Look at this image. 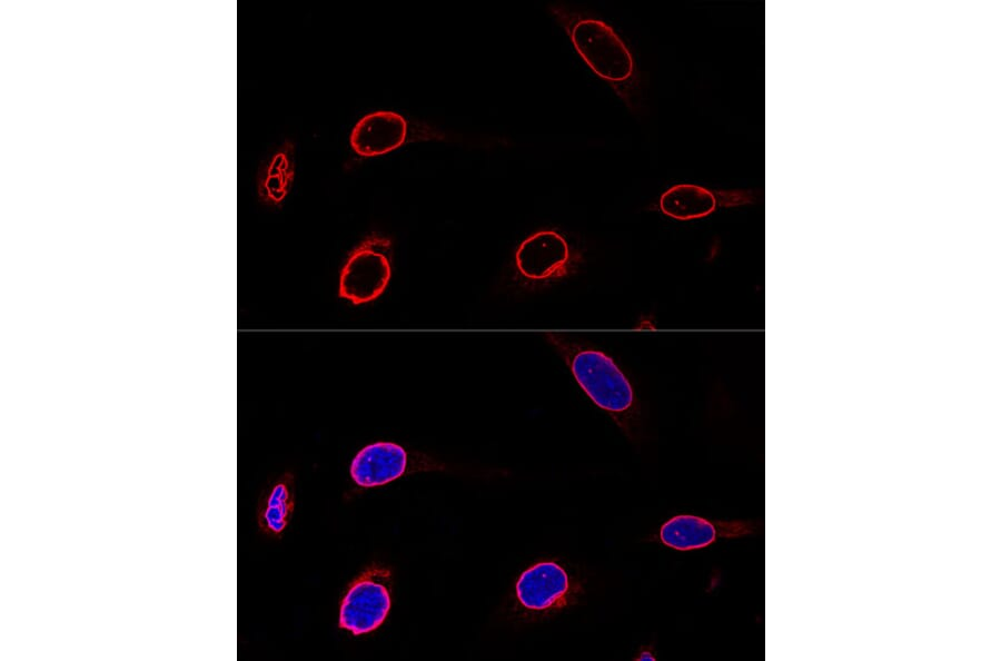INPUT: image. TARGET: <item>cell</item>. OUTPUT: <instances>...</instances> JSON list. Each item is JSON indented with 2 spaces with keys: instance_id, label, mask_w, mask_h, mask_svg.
Masks as SVG:
<instances>
[{
  "instance_id": "obj_6",
  "label": "cell",
  "mask_w": 1001,
  "mask_h": 661,
  "mask_svg": "<svg viewBox=\"0 0 1001 661\" xmlns=\"http://www.w3.org/2000/svg\"><path fill=\"white\" fill-rule=\"evenodd\" d=\"M741 521H708L694 515H677L663 524L661 541L675 550L687 551L710 545L718 537L740 536L750 532Z\"/></svg>"
},
{
  "instance_id": "obj_7",
  "label": "cell",
  "mask_w": 1001,
  "mask_h": 661,
  "mask_svg": "<svg viewBox=\"0 0 1001 661\" xmlns=\"http://www.w3.org/2000/svg\"><path fill=\"white\" fill-rule=\"evenodd\" d=\"M407 136V122L394 111H375L364 116L354 127L350 146L360 156H377L402 146Z\"/></svg>"
},
{
  "instance_id": "obj_1",
  "label": "cell",
  "mask_w": 1001,
  "mask_h": 661,
  "mask_svg": "<svg viewBox=\"0 0 1001 661\" xmlns=\"http://www.w3.org/2000/svg\"><path fill=\"white\" fill-rule=\"evenodd\" d=\"M549 9L583 60L598 77L611 83L624 82L632 77V53L611 26L562 4H552Z\"/></svg>"
},
{
  "instance_id": "obj_9",
  "label": "cell",
  "mask_w": 1001,
  "mask_h": 661,
  "mask_svg": "<svg viewBox=\"0 0 1001 661\" xmlns=\"http://www.w3.org/2000/svg\"><path fill=\"white\" fill-rule=\"evenodd\" d=\"M565 570L555 562H539L522 573L516 583L519 602L531 610H545L556 604L568 591Z\"/></svg>"
},
{
  "instance_id": "obj_2",
  "label": "cell",
  "mask_w": 1001,
  "mask_h": 661,
  "mask_svg": "<svg viewBox=\"0 0 1001 661\" xmlns=\"http://www.w3.org/2000/svg\"><path fill=\"white\" fill-rule=\"evenodd\" d=\"M547 341L557 349L571 368L575 379L589 398L601 408L622 413L633 403V388L606 354L582 348L557 333H547Z\"/></svg>"
},
{
  "instance_id": "obj_10",
  "label": "cell",
  "mask_w": 1001,
  "mask_h": 661,
  "mask_svg": "<svg viewBox=\"0 0 1001 661\" xmlns=\"http://www.w3.org/2000/svg\"><path fill=\"white\" fill-rule=\"evenodd\" d=\"M716 206L717 199L713 191L692 184L675 185L660 199V208L665 215L682 220L707 216Z\"/></svg>"
},
{
  "instance_id": "obj_4",
  "label": "cell",
  "mask_w": 1001,
  "mask_h": 661,
  "mask_svg": "<svg viewBox=\"0 0 1001 661\" xmlns=\"http://www.w3.org/2000/svg\"><path fill=\"white\" fill-rule=\"evenodd\" d=\"M389 571L377 566L361 573L344 596L339 627L363 634L378 628L390 608Z\"/></svg>"
},
{
  "instance_id": "obj_5",
  "label": "cell",
  "mask_w": 1001,
  "mask_h": 661,
  "mask_svg": "<svg viewBox=\"0 0 1001 661\" xmlns=\"http://www.w3.org/2000/svg\"><path fill=\"white\" fill-rule=\"evenodd\" d=\"M569 260L566 239L555 230H539L522 241L515 254L518 272L526 278L544 280L562 273Z\"/></svg>"
},
{
  "instance_id": "obj_3",
  "label": "cell",
  "mask_w": 1001,
  "mask_h": 661,
  "mask_svg": "<svg viewBox=\"0 0 1001 661\" xmlns=\"http://www.w3.org/2000/svg\"><path fill=\"white\" fill-rule=\"evenodd\" d=\"M390 241L373 236L364 240L346 260L339 279V296L353 304L377 298L390 279Z\"/></svg>"
},
{
  "instance_id": "obj_8",
  "label": "cell",
  "mask_w": 1001,
  "mask_h": 661,
  "mask_svg": "<svg viewBox=\"0 0 1001 661\" xmlns=\"http://www.w3.org/2000/svg\"><path fill=\"white\" fill-rule=\"evenodd\" d=\"M406 464L407 454L402 446L378 442L358 452L351 462L350 475L360 486H376L399 477Z\"/></svg>"
},
{
  "instance_id": "obj_11",
  "label": "cell",
  "mask_w": 1001,
  "mask_h": 661,
  "mask_svg": "<svg viewBox=\"0 0 1001 661\" xmlns=\"http://www.w3.org/2000/svg\"><path fill=\"white\" fill-rule=\"evenodd\" d=\"M294 507L291 475L286 474L260 503L258 523L262 531L279 534L288 523Z\"/></svg>"
},
{
  "instance_id": "obj_12",
  "label": "cell",
  "mask_w": 1001,
  "mask_h": 661,
  "mask_svg": "<svg viewBox=\"0 0 1001 661\" xmlns=\"http://www.w3.org/2000/svg\"><path fill=\"white\" fill-rule=\"evenodd\" d=\"M638 660H652L653 661V660H655V658L648 651H644L640 655Z\"/></svg>"
}]
</instances>
